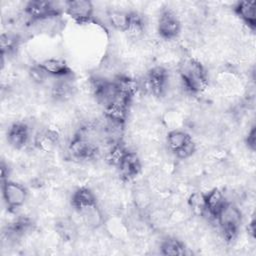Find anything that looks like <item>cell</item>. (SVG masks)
I'll return each instance as SVG.
<instances>
[{
    "mask_svg": "<svg viewBox=\"0 0 256 256\" xmlns=\"http://www.w3.org/2000/svg\"><path fill=\"white\" fill-rule=\"evenodd\" d=\"M204 200L205 214L209 215V217L214 220H216L219 212L228 201L226 200L224 193L218 188H213L210 191L204 193Z\"/></svg>",
    "mask_w": 256,
    "mask_h": 256,
    "instance_id": "e0dca14e",
    "label": "cell"
},
{
    "mask_svg": "<svg viewBox=\"0 0 256 256\" xmlns=\"http://www.w3.org/2000/svg\"><path fill=\"white\" fill-rule=\"evenodd\" d=\"M47 77L55 79L74 78V72L69 64L60 58H47L35 64Z\"/></svg>",
    "mask_w": 256,
    "mask_h": 256,
    "instance_id": "8fae6325",
    "label": "cell"
},
{
    "mask_svg": "<svg viewBox=\"0 0 256 256\" xmlns=\"http://www.w3.org/2000/svg\"><path fill=\"white\" fill-rule=\"evenodd\" d=\"M130 103V101L118 95L113 102L103 108L105 118L111 123V125L122 127L127 120Z\"/></svg>",
    "mask_w": 256,
    "mask_h": 256,
    "instance_id": "4fadbf2b",
    "label": "cell"
},
{
    "mask_svg": "<svg viewBox=\"0 0 256 256\" xmlns=\"http://www.w3.org/2000/svg\"><path fill=\"white\" fill-rule=\"evenodd\" d=\"M107 20L112 28L120 32H127L131 20V11L109 10L107 12Z\"/></svg>",
    "mask_w": 256,
    "mask_h": 256,
    "instance_id": "44dd1931",
    "label": "cell"
},
{
    "mask_svg": "<svg viewBox=\"0 0 256 256\" xmlns=\"http://www.w3.org/2000/svg\"><path fill=\"white\" fill-rule=\"evenodd\" d=\"M216 221L220 227L223 238L226 242L230 243L235 240L238 235L242 223V213L235 204L227 201L216 217Z\"/></svg>",
    "mask_w": 256,
    "mask_h": 256,
    "instance_id": "3957f363",
    "label": "cell"
},
{
    "mask_svg": "<svg viewBox=\"0 0 256 256\" xmlns=\"http://www.w3.org/2000/svg\"><path fill=\"white\" fill-rule=\"evenodd\" d=\"M234 14L245 24L252 32L256 29V13L254 1H237L233 4Z\"/></svg>",
    "mask_w": 256,
    "mask_h": 256,
    "instance_id": "2e32d148",
    "label": "cell"
},
{
    "mask_svg": "<svg viewBox=\"0 0 256 256\" xmlns=\"http://www.w3.org/2000/svg\"><path fill=\"white\" fill-rule=\"evenodd\" d=\"M147 83L151 93L158 98L166 94L169 84V72L163 66H154L147 73Z\"/></svg>",
    "mask_w": 256,
    "mask_h": 256,
    "instance_id": "7c38bea8",
    "label": "cell"
},
{
    "mask_svg": "<svg viewBox=\"0 0 256 256\" xmlns=\"http://www.w3.org/2000/svg\"><path fill=\"white\" fill-rule=\"evenodd\" d=\"M64 12V3L55 1L31 0L24 5V14L31 22H43L56 19Z\"/></svg>",
    "mask_w": 256,
    "mask_h": 256,
    "instance_id": "277c9868",
    "label": "cell"
},
{
    "mask_svg": "<svg viewBox=\"0 0 256 256\" xmlns=\"http://www.w3.org/2000/svg\"><path fill=\"white\" fill-rule=\"evenodd\" d=\"M20 44V38L12 32H3L0 38V48L2 59L5 56H10L16 52Z\"/></svg>",
    "mask_w": 256,
    "mask_h": 256,
    "instance_id": "603a6c76",
    "label": "cell"
},
{
    "mask_svg": "<svg viewBox=\"0 0 256 256\" xmlns=\"http://www.w3.org/2000/svg\"><path fill=\"white\" fill-rule=\"evenodd\" d=\"M256 221H255V218H252L251 221L249 222L248 224V227H247V231H248V234L250 235V237L252 239L255 238V231H256Z\"/></svg>",
    "mask_w": 256,
    "mask_h": 256,
    "instance_id": "f546056e",
    "label": "cell"
},
{
    "mask_svg": "<svg viewBox=\"0 0 256 256\" xmlns=\"http://www.w3.org/2000/svg\"><path fill=\"white\" fill-rule=\"evenodd\" d=\"M73 223L67 222V221H62L61 223H59L58 225V233L65 239H69L72 237V234L74 231L73 229Z\"/></svg>",
    "mask_w": 256,
    "mask_h": 256,
    "instance_id": "83f0119b",
    "label": "cell"
},
{
    "mask_svg": "<svg viewBox=\"0 0 256 256\" xmlns=\"http://www.w3.org/2000/svg\"><path fill=\"white\" fill-rule=\"evenodd\" d=\"M145 30V23L143 17L134 11H131V20H130V25L129 29L126 33H128L131 37H139L143 34Z\"/></svg>",
    "mask_w": 256,
    "mask_h": 256,
    "instance_id": "d4e9b609",
    "label": "cell"
},
{
    "mask_svg": "<svg viewBox=\"0 0 256 256\" xmlns=\"http://www.w3.org/2000/svg\"><path fill=\"white\" fill-rule=\"evenodd\" d=\"M0 171H1V182L8 180L9 179V169H8V165L4 161L1 162Z\"/></svg>",
    "mask_w": 256,
    "mask_h": 256,
    "instance_id": "f1b7e54d",
    "label": "cell"
},
{
    "mask_svg": "<svg viewBox=\"0 0 256 256\" xmlns=\"http://www.w3.org/2000/svg\"><path fill=\"white\" fill-rule=\"evenodd\" d=\"M117 169L121 178L125 181H129L140 174L142 163L139 156L135 152L128 150Z\"/></svg>",
    "mask_w": 256,
    "mask_h": 256,
    "instance_id": "9a60e30c",
    "label": "cell"
},
{
    "mask_svg": "<svg viewBox=\"0 0 256 256\" xmlns=\"http://www.w3.org/2000/svg\"><path fill=\"white\" fill-rule=\"evenodd\" d=\"M70 203L86 226L96 229L102 225L103 214L91 189L88 187L77 188L71 195Z\"/></svg>",
    "mask_w": 256,
    "mask_h": 256,
    "instance_id": "6da1fadb",
    "label": "cell"
},
{
    "mask_svg": "<svg viewBox=\"0 0 256 256\" xmlns=\"http://www.w3.org/2000/svg\"><path fill=\"white\" fill-rule=\"evenodd\" d=\"M160 253L165 256H183L186 254V247L178 238L169 236L161 242Z\"/></svg>",
    "mask_w": 256,
    "mask_h": 256,
    "instance_id": "7402d4cb",
    "label": "cell"
},
{
    "mask_svg": "<svg viewBox=\"0 0 256 256\" xmlns=\"http://www.w3.org/2000/svg\"><path fill=\"white\" fill-rule=\"evenodd\" d=\"M114 80L117 85L118 95L131 102L139 89L138 82L134 78L126 75H119Z\"/></svg>",
    "mask_w": 256,
    "mask_h": 256,
    "instance_id": "ffe728a7",
    "label": "cell"
},
{
    "mask_svg": "<svg viewBox=\"0 0 256 256\" xmlns=\"http://www.w3.org/2000/svg\"><path fill=\"white\" fill-rule=\"evenodd\" d=\"M157 32L164 40H174L181 32V22L170 8L161 10L157 20Z\"/></svg>",
    "mask_w": 256,
    "mask_h": 256,
    "instance_id": "9c48e42d",
    "label": "cell"
},
{
    "mask_svg": "<svg viewBox=\"0 0 256 256\" xmlns=\"http://www.w3.org/2000/svg\"><path fill=\"white\" fill-rule=\"evenodd\" d=\"M168 149L181 160L190 158L196 151V144L187 132L183 130H172L167 134Z\"/></svg>",
    "mask_w": 256,
    "mask_h": 256,
    "instance_id": "8992f818",
    "label": "cell"
},
{
    "mask_svg": "<svg viewBox=\"0 0 256 256\" xmlns=\"http://www.w3.org/2000/svg\"><path fill=\"white\" fill-rule=\"evenodd\" d=\"M179 76L183 88L190 94H200L208 86V73L204 65L195 58L185 59L180 64Z\"/></svg>",
    "mask_w": 256,
    "mask_h": 256,
    "instance_id": "7a4b0ae2",
    "label": "cell"
},
{
    "mask_svg": "<svg viewBox=\"0 0 256 256\" xmlns=\"http://www.w3.org/2000/svg\"><path fill=\"white\" fill-rule=\"evenodd\" d=\"M75 92V86L73 84V78H62L55 79L51 94L52 97L57 101H66L70 99Z\"/></svg>",
    "mask_w": 256,
    "mask_h": 256,
    "instance_id": "d6986e66",
    "label": "cell"
},
{
    "mask_svg": "<svg viewBox=\"0 0 256 256\" xmlns=\"http://www.w3.org/2000/svg\"><path fill=\"white\" fill-rule=\"evenodd\" d=\"M6 138L8 144L16 149H23L30 140V128L29 126L21 121L12 123L6 133Z\"/></svg>",
    "mask_w": 256,
    "mask_h": 256,
    "instance_id": "5bb4252c",
    "label": "cell"
},
{
    "mask_svg": "<svg viewBox=\"0 0 256 256\" xmlns=\"http://www.w3.org/2000/svg\"><path fill=\"white\" fill-rule=\"evenodd\" d=\"M128 150L129 149L125 146V144L121 140L113 142L109 152L107 153V157H106L107 162L111 166H114L117 168Z\"/></svg>",
    "mask_w": 256,
    "mask_h": 256,
    "instance_id": "cb8c5ba5",
    "label": "cell"
},
{
    "mask_svg": "<svg viewBox=\"0 0 256 256\" xmlns=\"http://www.w3.org/2000/svg\"><path fill=\"white\" fill-rule=\"evenodd\" d=\"M68 153L74 160L90 161L98 156L99 147L85 130L78 131L68 144Z\"/></svg>",
    "mask_w": 256,
    "mask_h": 256,
    "instance_id": "5b68a950",
    "label": "cell"
},
{
    "mask_svg": "<svg viewBox=\"0 0 256 256\" xmlns=\"http://www.w3.org/2000/svg\"><path fill=\"white\" fill-rule=\"evenodd\" d=\"M90 86L93 96L103 108L118 97V89L114 79L96 76L91 78Z\"/></svg>",
    "mask_w": 256,
    "mask_h": 256,
    "instance_id": "ba28073f",
    "label": "cell"
},
{
    "mask_svg": "<svg viewBox=\"0 0 256 256\" xmlns=\"http://www.w3.org/2000/svg\"><path fill=\"white\" fill-rule=\"evenodd\" d=\"M64 13L77 24H88L94 17V5L89 0H68L64 2Z\"/></svg>",
    "mask_w": 256,
    "mask_h": 256,
    "instance_id": "30bf717a",
    "label": "cell"
},
{
    "mask_svg": "<svg viewBox=\"0 0 256 256\" xmlns=\"http://www.w3.org/2000/svg\"><path fill=\"white\" fill-rule=\"evenodd\" d=\"M1 191L4 204L10 213H14L21 208L28 197L26 187L10 179L1 182Z\"/></svg>",
    "mask_w": 256,
    "mask_h": 256,
    "instance_id": "52a82bcc",
    "label": "cell"
},
{
    "mask_svg": "<svg viewBox=\"0 0 256 256\" xmlns=\"http://www.w3.org/2000/svg\"><path fill=\"white\" fill-rule=\"evenodd\" d=\"M188 204L193 213L196 215H204L205 214V200L204 193L195 192L192 193L188 199Z\"/></svg>",
    "mask_w": 256,
    "mask_h": 256,
    "instance_id": "484cf974",
    "label": "cell"
},
{
    "mask_svg": "<svg viewBox=\"0 0 256 256\" xmlns=\"http://www.w3.org/2000/svg\"><path fill=\"white\" fill-rule=\"evenodd\" d=\"M245 145L247 147V149L251 152H255V149H256V127L255 125H253L247 135L245 136Z\"/></svg>",
    "mask_w": 256,
    "mask_h": 256,
    "instance_id": "4316f807",
    "label": "cell"
},
{
    "mask_svg": "<svg viewBox=\"0 0 256 256\" xmlns=\"http://www.w3.org/2000/svg\"><path fill=\"white\" fill-rule=\"evenodd\" d=\"M32 220L29 217H18L4 228L3 235L9 240H18L32 228Z\"/></svg>",
    "mask_w": 256,
    "mask_h": 256,
    "instance_id": "ac0fdd59",
    "label": "cell"
}]
</instances>
